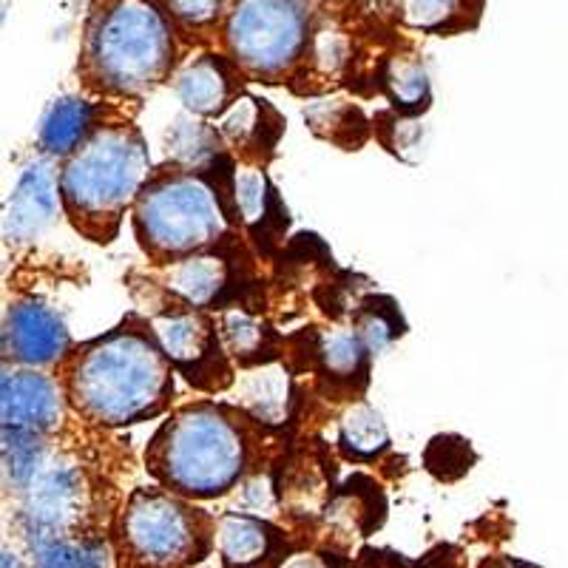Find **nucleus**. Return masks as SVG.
<instances>
[{
    "label": "nucleus",
    "mask_w": 568,
    "mask_h": 568,
    "mask_svg": "<svg viewBox=\"0 0 568 568\" xmlns=\"http://www.w3.org/2000/svg\"><path fill=\"white\" fill-rule=\"evenodd\" d=\"M174 373L154 324L129 313L69 355L63 387L80 418L116 429L165 413L174 400Z\"/></svg>",
    "instance_id": "obj_1"
},
{
    "label": "nucleus",
    "mask_w": 568,
    "mask_h": 568,
    "mask_svg": "<svg viewBox=\"0 0 568 568\" xmlns=\"http://www.w3.org/2000/svg\"><path fill=\"white\" fill-rule=\"evenodd\" d=\"M262 429L242 407L196 400L180 407L149 440L145 466L165 489L191 500L222 497L242 484Z\"/></svg>",
    "instance_id": "obj_2"
},
{
    "label": "nucleus",
    "mask_w": 568,
    "mask_h": 568,
    "mask_svg": "<svg viewBox=\"0 0 568 568\" xmlns=\"http://www.w3.org/2000/svg\"><path fill=\"white\" fill-rule=\"evenodd\" d=\"M83 85L142 100L176 71L174 14L165 0H91L78 63Z\"/></svg>",
    "instance_id": "obj_3"
},
{
    "label": "nucleus",
    "mask_w": 568,
    "mask_h": 568,
    "mask_svg": "<svg viewBox=\"0 0 568 568\" xmlns=\"http://www.w3.org/2000/svg\"><path fill=\"white\" fill-rule=\"evenodd\" d=\"M151 174L142 131L131 120H109L65 156L60 169V207L83 240L111 245L125 211L136 205Z\"/></svg>",
    "instance_id": "obj_4"
},
{
    "label": "nucleus",
    "mask_w": 568,
    "mask_h": 568,
    "mask_svg": "<svg viewBox=\"0 0 568 568\" xmlns=\"http://www.w3.org/2000/svg\"><path fill=\"white\" fill-rule=\"evenodd\" d=\"M131 222L142 253L154 265L220 245L233 225L207 176L174 165L151 174Z\"/></svg>",
    "instance_id": "obj_5"
},
{
    "label": "nucleus",
    "mask_w": 568,
    "mask_h": 568,
    "mask_svg": "<svg viewBox=\"0 0 568 568\" xmlns=\"http://www.w3.org/2000/svg\"><path fill=\"white\" fill-rule=\"evenodd\" d=\"M131 568H187L216 549V520L171 489H136L120 517Z\"/></svg>",
    "instance_id": "obj_6"
},
{
    "label": "nucleus",
    "mask_w": 568,
    "mask_h": 568,
    "mask_svg": "<svg viewBox=\"0 0 568 568\" xmlns=\"http://www.w3.org/2000/svg\"><path fill=\"white\" fill-rule=\"evenodd\" d=\"M307 0H233L225 45L247 80L291 83L313 40Z\"/></svg>",
    "instance_id": "obj_7"
},
{
    "label": "nucleus",
    "mask_w": 568,
    "mask_h": 568,
    "mask_svg": "<svg viewBox=\"0 0 568 568\" xmlns=\"http://www.w3.org/2000/svg\"><path fill=\"white\" fill-rule=\"evenodd\" d=\"M154 333L174 369L185 375V382L207 395L225 393L236 384L233 358L225 347L220 324L211 313L176 302L174 307L151 316Z\"/></svg>",
    "instance_id": "obj_8"
},
{
    "label": "nucleus",
    "mask_w": 568,
    "mask_h": 568,
    "mask_svg": "<svg viewBox=\"0 0 568 568\" xmlns=\"http://www.w3.org/2000/svg\"><path fill=\"white\" fill-rule=\"evenodd\" d=\"M207 247V251L191 253L169 265H160V284L162 291L169 293L174 302L187 304V307H200V311H227L231 302L242 296V291H251V276H247L245 258L240 265V256L245 251L240 242H227Z\"/></svg>",
    "instance_id": "obj_9"
},
{
    "label": "nucleus",
    "mask_w": 568,
    "mask_h": 568,
    "mask_svg": "<svg viewBox=\"0 0 568 568\" xmlns=\"http://www.w3.org/2000/svg\"><path fill=\"white\" fill-rule=\"evenodd\" d=\"M23 500V524L27 531H43L58 537H80L83 520L91 509V489L85 471L71 458L45 464L32 480Z\"/></svg>",
    "instance_id": "obj_10"
},
{
    "label": "nucleus",
    "mask_w": 568,
    "mask_h": 568,
    "mask_svg": "<svg viewBox=\"0 0 568 568\" xmlns=\"http://www.w3.org/2000/svg\"><path fill=\"white\" fill-rule=\"evenodd\" d=\"M71 333L58 316L40 298H14L3 316V353L7 362L12 358L18 367H52L69 362Z\"/></svg>",
    "instance_id": "obj_11"
},
{
    "label": "nucleus",
    "mask_w": 568,
    "mask_h": 568,
    "mask_svg": "<svg viewBox=\"0 0 568 568\" xmlns=\"http://www.w3.org/2000/svg\"><path fill=\"white\" fill-rule=\"evenodd\" d=\"M65 387L58 378L38 373V367H3L0 378V418L3 429H29L49 435L63 420Z\"/></svg>",
    "instance_id": "obj_12"
},
{
    "label": "nucleus",
    "mask_w": 568,
    "mask_h": 568,
    "mask_svg": "<svg viewBox=\"0 0 568 568\" xmlns=\"http://www.w3.org/2000/svg\"><path fill=\"white\" fill-rule=\"evenodd\" d=\"M171 80L185 111L205 120H220L245 94V71L233 63L231 54H196Z\"/></svg>",
    "instance_id": "obj_13"
},
{
    "label": "nucleus",
    "mask_w": 568,
    "mask_h": 568,
    "mask_svg": "<svg viewBox=\"0 0 568 568\" xmlns=\"http://www.w3.org/2000/svg\"><path fill=\"white\" fill-rule=\"evenodd\" d=\"M60 174H54L52 156H38L23 169L18 185L3 211V240L9 245H27L38 240L58 216Z\"/></svg>",
    "instance_id": "obj_14"
},
{
    "label": "nucleus",
    "mask_w": 568,
    "mask_h": 568,
    "mask_svg": "<svg viewBox=\"0 0 568 568\" xmlns=\"http://www.w3.org/2000/svg\"><path fill=\"white\" fill-rule=\"evenodd\" d=\"M236 211H240V225L251 236L253 247L262 256H273L282 247L284 233L291 225L287 207L278 196L276 185L271 182L262 165L242 162L236 165Z\"/></svg>",
    "instance_id": "obj_15"
},
{
    "label": "nucleus",
    "mask_w": 568,
    "mask_h": 568,
    "mask_svg": "<svg viewBox=\"0 0 568 568\" xmlns=\"http://www.w3.org/2000/svg\"><path fill=\"white\" fill-rule=\"evenodd\" d=\"M222 136L227 140L236 154L242 156V162H251V165H262L265 169L267 162L276 156L278 140L284 134V116L276 105L267 98H258V94H242L225 114L216 120Z\"/></svg>",
    "instance_id": "obj_16"
},
{
    "label": "nucleus",
    "mask_w": 568,
    "mask_h": 568,
    "mask_svg": "<svg viewBox=\"0 0 568 568\" xmlns=\"http://www.w3.org/2000/svg\"><path fill=\"white\" fill-rule=\"evenodd\" d=\"M216 551L227 568H262L284 551V535L267 520L247 511L216 517Z\"/></svg>",
    "instance_id": "obj_17"
},
{
    "label": "nucleus",
    "mask_w": 568,
    "mask_h": 568,
    "mask_svg": "<svg viewBox=\"0 0 568 568\" xmlns=\"http://www.w3.org/2000/svg\"><path fill=\"white\" fill-rule=\"evenodd\" d=\"M233 395H236V407L245 409L253 420L267 429H278L291 420L293 413L291 367L282 362L251 367L233 384Z\"/></svg>",
    "instance_id": "obj_18"
},
{
    "label": "nucleus",
    "mask_w": 568,
    "mask_h": 568,
    "mask_svg": "<svg viewBox=\"0 0 568 568\" xmlns=\"http://www.w3.org/2000/svg\"><path fill=\"white\" fill-rule=\"evenodd\" d=\"M369 358L373 349L367 347L364 336L349 324V327L327 329L318 336L316 369L322 373L324 382H329V389H344L349 400H358L353 395H362L367 387Z\"/></svg>",
    "instance_id": "obj_19"
},
{
    "label": "nucleus",
    "mask_w": 568,
    "mask_h": 568,
    "mask_svg": "<svg viewBox=\"0 0 568 568\" xmlns=\"http://www.w3.org/2000/svg\"><path fill=\"white\" fill-rule=\"evenodd\" d=\"M103 111L100 103H89L83 98H58L45 109L38 129V149L52 160H65L83 145L85 136L98 129V116Z\"/></svg>",
    "instance_id": "obj_20"
},
{
    "label": "nucleus",
    "mask_w": 568,
    "mask_h": 568,
    "mask_svg": "<svg viewBox=\"0 0 568 568\" xmlns=\"http://www.w3.org/2000/svg\"><path fill=\"white\" fill-rule=\"evenodd\" d=\"M375 91L389 100V109L398 114L418 116L433 103V85L418 54H389L375 65Z\"/></svg>",
    "instance_id": "obj_21"
},
{
    "label": "nucleus",
    "mask_w": 568,
    "mask_h": 568,
    "mask_svg": "<svg viewBox=\"0 0 568 568\" xmlns=\"http://www.w3.org/2000/svg\"><path fill=\"white\" fill-rule=\"evenodd\" d=\"M304 123L311 125L318 140L329 142L342 151H362L369 140L373 123L367 120L364 109L355 100L333 94V98L313 100L304 105Z\"/></svg>",
    "instance_id": "obj_22"
},
{
    "label": "nucleus",
    "mask_w": 568,
    "mask_h": 568,
    "mask_svg": "<svg viewBox=\"0 0 568 568\" xmlns=\"http://www.w3.org/2000/svg\"><path fill=\"white\" fill-rule=\"evenodd\" d=\"M220 329L227 353H231V358L242 369L278 362V344H282V338H278V333L265 318L253 316L247 307L236 304V307L222 311Z\"/></svg>",
    "instance_id": "obj_23"
},
{
    "label": "nucleus",
    "mask_w": 568,
    "mask_h": 568,
    "mask_svg": "<svg viewBox=\"0 0 568 568\" xmlns=\"http://www.w3.org/2000/svg\"><path fill=\"white\" fill-rule=\"evenodd\" d=\"M231 149L220 125H211L205 116L180 114L169 131V165L202 174Z\"/></svg>",
    "instance_id": "obj_24"
},
{
    "label": "nucleus",
    "mask_w": 568,
    "mask_h": 568,
    "mask_svg": "<svg viewBox=\"0 0 568 568\" xmlns=\"http://www.w3.org/2000/svg\"><path fill=\"white\" fill-rule=\"evenodd\" d=\"M484 0H398L400 23L420 34L469 32L480 23Z\"/></svg>",
    "instance_id": "obj_25"
},
{
    "label": "nucleus",
    "mask_w": 568,
    "mask_h": 568,
    "mask_svg": "<svg viewBox=\"0 0 568 568\" xmlns=\"http://www.w3.org/2000/svg\"><path fill=\"white\" fill-rule=\"evenodd\" d=\"M324 517L338 529H355L364 537L384 524L387 504H384L382 489L373 480L364 478V475H355L342 489H336L333 500L324 509Z\"/></svg>",
    "instance_id": "obj_26"
},
{
    "label": "nucleus",
    "mask_w": 568,
    "mask_h": 568,
    "mask_svg": "<svg viewBox=\"0 0 568 568\" xmlns=\"http://www.w3.org/2000/svg\"><path fill=\"white\" fill-rule=\"evenodd\" d=\"M338 453L353 464H373L389 453L387 424L367 400H353L338 418Z\"/></svg>",
    "instance_id": "obj_27"
},
{
    "label": "nucleus",
    "mask_w": 568,
    "mask_h": 568,
    "mask_svg": "<svg viewBox=\"0 0 568 568\" xmlns=\"http://www.w3.org/2000/svg\"><path fill=\"white\" fill-rule=\"evenodd\" d=\"M349 322L362 333L373 355H378L387 344L407 333V322L400 316L398 302L393 296H384V293H367L362 302L355 304Z\"/></svg>",
    "instance_id": "obj_28"
},
{
    "label": "nucleus",
    "mask_w": 568,
    "mask_h": 568,
    "mask_svg": "<svg viewBox=\"0 0 568 568\" xmlns=\"http://www.w3.org/2000/svg\"><path fill=\"white\" fill-rule=\"evenodd\" d=\"M45 460V435L29 429H3V475L7 484L27 491L38 478Z\"/></svg>",
    "instance_id": "obj_29"
},
{
    "label": "nucleus",
    "mask_w": 568,
    "mask_h": 568,
    "mask_svg": "<svg viewBox=\"0 0 568 568\" xmlns=\"http://www.w3.org/2000/svg\"><path fill=\"white\" fill-rule=\"evenodd\" d=\"M478 464V453L469 438L455 433L435 435L424 449V469L433 475L438 484H458Z\"/></svg>",
    "instance_id": "obj_30"
},
{
    "label": "nucleus",
    "mask_w": 568,
    "mask_h": 568,
    "mask_svg": "<svg viewBox=\"0 0 568 568\" xmlns=\"http://www.w3.org/2000/svg\"><path fill=\"white\" fill-rule=\"evenodd\" d=\"M307 63H311V69L324 80L344 78L347 65L353 63V43H349L344 32L322 29V32L313 34L311 49H307V58H304L302 65Z\"/></svg>",
    "instance_id": "obj_31"
},
{
    "label": "nucleus",
    "mask_w": 568,
    "mask_h": 568,
    "mask_svg": "<svg viewBox=\"0 0 568 568\" xmlns=\"http://www.w3.org/2000/svg\"><path fill=\"white\" fill-rule=\"evenodd\" d=\"M375 140L382 142L389 154L400 156V160L409 162L407 151L420 149V140H424V129L415 123V116L398 114L395 109L378 111L373 120Z\"/></svg>",
    "instance_id": "obj_32"
},
{
    "label": "nucleus",
    "mask_w": 568,
    "mask_h": 568,
    "mask_svg": "<svg viewBox=\"0 0 568 568\" xmlns=\"http://www.w3.org/2000/svg\"><path fill=\"white\" fill-rule=\"evenodd\" d=\"M169 12L185 29H205L220 20L227 0H165Z\"/></svg>",
    "instance_id": "obj_33"
},
{
    "label": "nucleus",
    "mask_w": 568,
    "mask_h": 568,
    "mask_svg": "<svg viewBox=\"0 0 568 568\" xmlns=\"http://www.w3.org/2000/svg\"><path fill=\"white\" fill-rule=\"evenodd\" d=\"M329 555H307V551H302V555H291L287 560L278 562V568H333L327 560Z\"/></svg>",
    "instance_id": "obj_34"
},
{
    "label": "nucleus",
    "mask_w": 568,
    "mask_h": 568,
    "mask_svg": "<svg viewBox=\"0 0 568 568\" xmlns=\"http://www.w3.org/2000/svg\"><path fill=\"white\" fill-rule=\"evenodd\" d=\"M3 568H20L18 566V557L9 555V551H3Z\"/></svg>",
    "instance_id": "obj_35"
}]
</instances>
